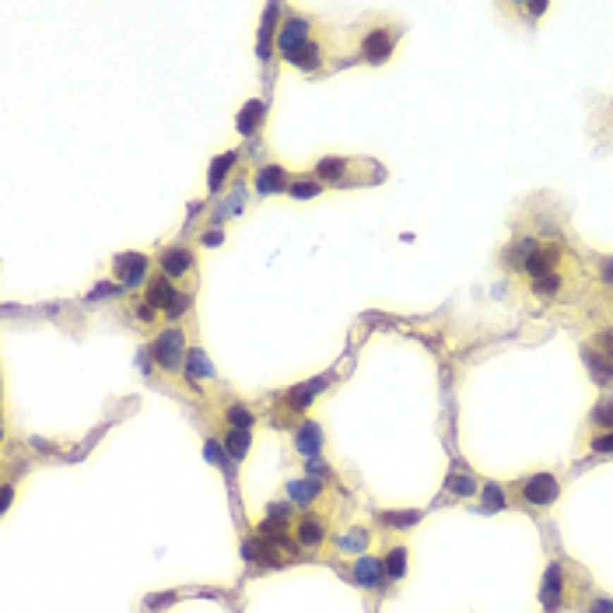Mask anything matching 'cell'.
<instances>
[{
	"instance_id": "cell-13",
	"label": "cell",
	"mask_w": 613,
	"mask_h": 613,
	"mask_svg": "<svg viewBox=\"0 0 613 613\" xmlns=\"http://www.w3.org/2000/svg\"><path fill=\"white\" fill-rule=\"evenodd\" d=\"M263 112H267V105H263V102H249V105H242V112H238V119H235L238 133H253V130L260 126Z\"/></svg>"
},
{
	"instance_id": "cell-18",
	"label": "cell",
	"mask_w": 613,
	"mask_h": 613,
	"mask_svg": "<svg viewBox=\"0 0 613 613\" xmlns=\"http://www.w3.org/2000/svg\"><path fill=\"white\" fill-rule=\"evenodd\" d=\"M288 494H291L298 505H308V502L319 494V484H315V480H295V484L288 487Z\"/></svg>"
},
{
	"instance_id": "cell-33",
	"label": "cell",
	"mask_w": 613,
	"mask_h": 613,
	"mask_svg": "<svg viewBox=\"0 0 613 613\" xmlns=\"http://www.w3.org/2000/svg\"><path fill=\"white\" fill-rule=\"evenodd\" d=\"M603 354L613 361V329H607V333H603Z\"/></svg>"
},
{
	"instance_id": "cell-8",
	"label": "cell",
	"mask_w": 613,
	"mask_h": 613,
	"mask_svg": "<svg viewBox=\"0 0 613 613\" xmlns=\"http://www.w3.org/2000/svg\"><path fill=\"white\" fill-rule=\"evenodd\" d=\"M190 267H193V253H190V249H169V253L162 256L165 277H183Z\"/></svg>"
},
{
	"instance_id": "cell-24",
	"label": "cell",
	"mask_w": 613,
	"mask_h": 613,
	"mask_svg": "<svg viewBox=\"0 0 613 613\" xmlns=\"http://www.w3.org/2000/svg\"><path fill=\"white\" fill-rule=\"evenodd\" d=\"M274 14H277V7H270V11H267V21H263V35H260V56H263V60L270 56V32H274V25H270V21H274Z\"/></svg>"
},
{
	"instance_id": "cell-6",
	"label": "cell",
	"mask_w": 613,
	"mask_h": 613,
	"mask_svg": "<svg viewBox=\"0 0 613 613\" xmlns=\"http://www.w3.org/2000/svg\"><path fill=\"white\" fill-rule=\"evenodd\" d=\"M382 575H386V568H382V561H375V557H358V564H354V578L365 585V589H379V582H382Z\"/></svg>"
},
{
	"instance_id": "cell-22",
	"label": "cell",
	"mask_w": 613,
	"mask_h": 613,
	"mask_svg": "<svg viewBox=\"0 0 613 613\" xmlns=\"http://www.w3.org/2000/svg\"><path fill=\"white\" fill-rule=\"evenodd\" d=\"M502 505H505V491H502L498 484H487V487H484V509L494 511V509H502Z\"/></svg>"
},
{
	"instance_id": "cell-25",
	"label": "cell",
	"mask_w": 613,
	"mask_h": 613,
	"mask_svg": "<svg viewBox=\"0 0 613 613\" xmlns=\"http://www.w3.org/2000/svg\"><path fill=\"white\" fill-rule=\"evenodd\" d=\"M197 375H210V365H207L204 351H193V354H190V382H193Z\"/></svg>"
},
{
	"instance_id": "cell-29",
	"label": "cell",
	"mask_w": 613,
	"mask_h": 613,
	"mask_svg": "<svg viewBox=\"0 0 613 613\" xmlns=\"http://www.w3.org/2000/svg\"><path fill=\"white\" fill-rule=\"evenodd\" d=\"M291 197L312 200V197H319V186H315V183H295V186H291Z\"/></svg>"
},
{
	"instance_id": "cell-7",
	"label": "cell",
	"mask_w": 613,
	"mask_h": 613,
	"mask_svg": "<svg viewBox=\"0 0 613 613\" xmlns=\"http://www.w3.org/2000/svg\"><path fill=\"white\" fill-rule=\"evenodd\" d=\"M322 540H326V526H322V518L305 515V518L298 522V543H302V547H308V550H315Z\"/></svg>"
},
{
	"instance_id": "cell-10",
	"label": "cell",
	"mask_w": 613,
	"mask_h": 613,
	"mask_svg": "<svg viewBox=\"0 0 613 613\" xmlns=\"http://www.w3.org/2000/svg\"><path fill=\"white\" fill-rule=\"evenodd\" d=\"M281 186H284V169H281V165H267V169H260V176H256V190H260L263 197L281 193Z\"/></svg>"
},
{
	"instance_id": "cell-16",
	"label": "cell",
	"mask_w": 613,
	"mask_h": 613,
	"mask_svg": "<svg viewBox=\"0 0 613 613\" xmlns=\"http://www.w3.org/2000/svg\"><path fill=\"white\" fill-rule=\"evenodd\" d=\"M298 452H305V456H315L319 452V427L312 424V420H305L302 427H298Z\"/></svg>"
},
{
	"instance_id": "cell-15",
	"label": "cell",
	"mask_w": 613,
	"mask_h": 613,
	"mask_svg": "<svg viewBox=\"0 0 613 613\" xmlns=\"http://www.w3.org/2000/svg\"><path fill=\"white\" fill-rule=\"evenodd\" d=\"M382 568H386L389 578H403V575H407V550H403V547H393V550L386 554Z\"/></svg>"
},
{
	"instance_id": "cell-5",
	"label": "cell",
	"mask_w": 613,
	"mask_h": 613,
	"mask_svg": "<svg viewBox=\"0 0 613 613\" xmlns=\"http://www.w3.org/2000/svg\"><path fill=\"white\" fill-rule=\"evenodd\" d=\"M281 49H284V56L291 53V49H298V46H305L308 42V21H302V18H288V25L281 28Z\"/></svg>"
},
{
	"instance_id": "cell-30",
	"label": "cell",
	"mask_w": 613,
	"mask_h": 613,
	"mask_svg": "<svg viewBox=\"0 0 613 613\" xmlns=\"http://www.w3.org/2000/svg\"><path fill=\"white\" fill-rule=\"evenodd\" d=\"M186 305H190V295H176V302H172V308H169V315L176 319V315H183L186 312Z\"/></svg>"
},
{
	"instance_id": "cell-26",
	"label": "cell",
	"mask_w": 613,
	"mask_h": 613,
	"mask_svg": "<svg viewBox=\"0 0 613 613\" xmlns=\"http://www.w3.org/2000/svg\"><path fill=\"white\" fill-rule=\"evenodd\" d=\"M593 420H596L600 427H613V400H603L600 407L593 410Z\"/></svg>"
},
{
	"instance_id": "cell-28",
	"label": "cell",
	"mask_w": 613,
	"mask_h": 613,
	"mask_svg": "<svg viewBox=\"0 0 613 613\" xmlns=\"http://www.w3.org/2000/svg\"><path fill=\"white\" fill-rule=\"evenodd\" d=\"M449 491H452V494H473L477 484H473V477H452V480H449Z\"/></svg>"
},
{
	"instance_id": "cell-34",
	"label": "cell",
	"mask_w": 613,
	"mask_h": 613,
	"mask_svg": "<svg viewBox=\"0 0 613 613\" xmlns=\"http://www.w3.org/2000/svg\"><path fill=\"white\" fill-rule=\"evenodd\" d=\"M589 613H613V603L610 600H600V603H593V610Z\"/></svg>"
},
{
	"instance_id": "cell-1",
	"label": "cell",
	"mask_w": 613,
	"mask_h": 613,
	"mask_svg": "<svg viewBox=\"0 0 613 613\" xmlns=\"http://www.w3.org/2000/svg\"><path fill=\"white\" fill-rule=\"evenodd\" d=\"M183 354H186V340H183L179 329L158 333V340H154V358H158V365H162L165 372L179 368V365H183Z\"/></svg>"
},
{
	"instance_id": "cell-14",
	"label": "cell",
	"mask_w": 613,
	"mask_h": 613,
	"mask_svg": "<svg viewBox=\"0 0 613 613\" xmlns=\"http://www.w3.org/2000/svg\"><path fill=\"white\" fill-rule=\"evenodd\" d=\"M288 60H291L295 67H302V71H315V67H319V46L305 42V46L291 49V53H288Z\"/></svg>"
},
{
	"instance_id": "cell-23",
	"label": "cell",
	"mask_w": 613,
	"mask_h": 613,
	"mask_svg": "<svg viewBox=\"0 0 613 613\" xmlns=\"http://www.w3.org/2000/svg\"><path fill=\"white\" fill-rule=\"evenodd\" d=\"M228 420H231V427H242V431H249V427H253V410L231 407V410H228Z\"/></svg>"
},
{
	"instance_id": "cell-11",
	"label": "cell",
	"mask_w": 613,
	"mask_h": 613,
	"mask_svg": "<svg viewBox=\"0 0 613 613\" xmlns=\"http://www.w3.org/2000/svg\"><path fill=\"white\" fill-rule=\"evenodd\" d=\"M249 445H253V435L242 431V427H231V431L224 435V452H228L231 459H245V456H249Z\"/></svg>"
},
{
	"instance_id": "cell-3",
	"label": "cell",
	"mask_w": 613,
	"mask_h": 613,
	"mask_svg": "<svg viewBox=\"0 0 613 613\" xmlns=\"http://www.w3.org/2000/svg\"><path fill=\"white\" fill-rule=\"evenodd\" d=\"M112 274L123 281V284H140L144 274H147V256L140 253H123L112 260Z\"/></svg>"
},
{
	"instance_id": "cell-19",
	"label": "cell",
	"mask_w": 613,
	"mask_h": 613,
	"mask_svg": "<svg viewBox=\"0 0 613 613\" xmlns=\"http://www.w3.org/2000/svg\"><path fill=\"white\" fill-rule=\"evenodd\" d=\"M315 389H319V382H305V386H295L291 389V396H288V403L295 410H305L308 403H312V396H315Z\"/></svg>"
},
{
	"instance_id": "cell-32",
	"label": "cell",
	"mask_w": 613,
	"mask_h": 613,
	"mask_svg": "<svg viewBox=\"0 0 613 613\" xmlns=\"http://www.w3.org/2000/svg\"><path fill=\"white\" fill-rule=\"evenodd\" d=\"M344 547H351V550H354V547H365V533H351V536L344 540Z\"/></svg>"
},
{
	"instance_id": "cell-20",
	"label": "cell",
	"mask_w": 613,
	"mask_h": 613,
	"mask_svg": "<svg viewBox=\"0 0 613 613\" xmlns=\"http://www.w3.org/2000/svg\"><path fill=\"white\" fill-rule=\"evenodd\" d=\"M231 162H235V154H221V158H214V165H210V190H217L221 186V179L228 176V169H231Z\"/></svg>"
},
{
	"instance_id": "cell-2",
	"label": "cell",
	"mask_w": 613,
	"mask_h": 613,
	"mask_svg": "<svg viewBox=\"0 0 613 613\" xmlns=\"http://www.w3.org/2000/svg\"><path fill=\"white\" fill-rule=\"evenodd\" d=\"M522 498H526L529 505H536V509L554 505V502H557V480H554V473H533V477L522 484Z\"/></svg>"
},
{
	"instance_id": "cell-12",
	"label": "cell",
	"mask_w": 613,
	"mask_h": 613,
	"mask_svg": "<svg viewBox=\"0 0 613 613\" xmlns=\"http://www.w3.org/2000/svg\"><path fill=\"white\" fill-rule=\"evenodd\" d=\"M561 589H564V571H561L557 564H550V568H547V578H543V593H540V600H543L547 607H554V600L561 596Z\"/></svg>"
},
{
	"instance_id": "cell-9",
	"label": "cell",
	"mask_w": 613,
	"mask_h": 613,
	"mask_svg": "<svg viewBox=\"0 0 613 613\" xmlns=\"http://www.w3.org/2000/svg\"><path fill=\"white\" fill-rule=\"evenodd\" d=\"M151 308H172V302H176V291H172V284L165 281V277H158V281H151V288H147V298H144Z\"/></svg>"
},
{
	"instance_id": "cell-21",
	"label": "cell",
	"mask_w": 613,
	"mask_h": 613,
	"mask_svg": "<svg viewBox=\"0 0 613 613\" xmlns=\"http://www.w3.org/2000/svg\"><path fill=\"white\" fill-rule=\"evenodd\" d=\"M344 165H347V162H340V158H322V162H319V176H322V179H340V176H344Z\"/></svg>"
},
{
	"instance_id": "cell-27",
	"label": "cell",
	"mask_w": 613,
	"mask_h": 613,
	"mask_svg": "<svg viewBox=\"0 0 613 613\" xmlns=\"http://www.w3.org/2000/svg\"><path fill=\"white\" fill-rule=\"evenodd\" d=\"M420 515L417 511H386L382 515V522H389V526H413Z\"/></svg>"
},
{
	"instance_id": "cell-31",
	"label": "cell",
	"mask_w": 613,
	"mask_h": 613,
	"mask_svg": "<svg viewBox=\"0 0 613 613\" xmlns=\"http://www.w3.org/2000/svg\"><path fill=\"white\" fill-rule=\"evenodd\" d=\"M593 449H596V452H613V435H600V438L593 442Z\"/></svg>"
},
{
	"instance_id": "cell-4",
	"label": "cell",
	"mask_w": 613,
	"mask_h": 613,
	"mask_svg": "<svg viewBox=\"0 0 613 613\" xmlns=\"http://www.w3.org/2000/svg\"><path fill=\"white\" fill-rule=\"evenodd\" d=\"M361 53H365L368 63H382V60L393 53V35H389V28H375V32H368L365 42H361Z\"/></svg>"
},
{
	"instance_id": "cell-17",
	"label": "cell",
	"mask_w": 613,
	"mask_h": 613,
	"mask_svg": "<svg viewBox=\"0 0 613 613\" xmlns=\"http://www.w3.org/2000/svg\"><path fill=\"white\" fill-rule=\"evenodd\" d=\"M557 288H561V274L557 270H543V274L533 277V291L536 295H554Z\"/></svg>"
},
{
	"instance_id": "cell-35",
	"label": "cell",
	"mask_w": 613,
	"mask_h": 613,
	"mask_svg": "<svg viewBox=\"0 0 613 613\" xmlns=\"http://www.w3.org/2000/svg\"><path fill=\"white\" fill-rule=\"evenodd\" d=\"M603 281H607V284H613V260H607V263H603Z\"/></svg>"
}]
</instances>
